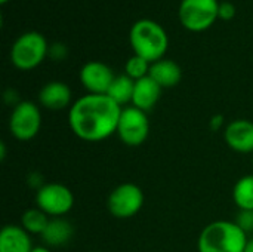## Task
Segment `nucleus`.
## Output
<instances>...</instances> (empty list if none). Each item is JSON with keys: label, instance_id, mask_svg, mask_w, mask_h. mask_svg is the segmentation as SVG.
<instances>
[{"label": "nucleus", "instance_id": "21", "mask_svg": "<svg viewBox=\"0 0 253 252\" xmlns=\"http://www.w3.org/2000/svg\"><path fill=\"white\" fill-rule=\"evenodd\" d=\"M234 223L248 235V233H252L253 232V211H243L240 209Z\"/></svg>", "mask_w": 253, "mask_h": 252}, {"label": "nucleus", "instance_id": "26", "mask_svg": "<svg viewBox=\"0 0 253 252\" xmlns=\"http://www.w3.org/2000/svg\"><path fill=\"white\" fill-rule=\"evenodd\" d=\"M31 252H52L47 247H34Z\"/></svg>", "mask_w": 253, "mask_h": 252}, {"label": "nucleus", "instance_id": "5", "mask_svg": "<svg viewBox=\"0 0 253 252\" xmlns=\"http://www.w3.org/2000/svg\"><path fill=\"white\" fill-rule=\"evenodd\" d=\"M218 10V0H182L178 9V16L187 30L199 33L213 25L219 18Z\"/></svg>", "mask_w": 253, "mask_h": 252}, {"label": "nucleus", "instance_id": "14", "mask_svg": "<svg viewBox=\"0 0 253 252\" xmlns=\"http://www.w3.org/2000/svg\"><path fill=\"white\" fill-rule=\"evenodd\" d=\"M30 233L18 224H6L0 230V252H31Z\"/></svg>", "mask_w": 253, "mask_h": 252}, {"label": "nucleus", "instance_id": "16", "mask_svg": "<svg viewBox=\"0 0 253 252\" xmlns=\"http://www.w3.org/2000/svg\"><path fill=\"white\" fill-rule=\"evenodd\" d=\"M148 76L154 82H157L162 86V89H165V88L176 86L181 82L182 71H181V67L175 61L162 58L151 64Z\"/></svg>", "mask_w": 253, "mask_h": 252}, {"label": "nucleus", "instance_id": "10", "mask_svg": "<svg viewBox=\"0 0 253 252\" xmlns=\"http://www.w3.org/2000/svg\"><path fill=\"white\" fill-rule=\"evenodd\" d=\"M80 82L87 94L105 95L116 77L113 70L101 61H89L80 68Z\"/></svg>", "mask_w": 253, "mask_h": 252}, {"label": "nucleus", "instance_id": "2", "mask_svg": "<svg viewBox=\"0 0 253 252\" xmlns=\"http://www.w3.org/2000/svg\"><path fill=\"white\" fill-rule=\"evenodd\" d=\"M129 40L135 55L142 56L151 64L162 59L169 46V37L165 28L148 18L139 19L132 25Z\"/></svg>", "mask_w": 253, "mask_h": 252}, {"label": "nucleus", "instance_id": "23", "mask_svg": "<svg viewBox=\"0 0 253 252\" xmlns=\"http://www.w3.org/2000/svg\"><path fill=\"white\" fill-rule=\"evenodd\" d=\"M68 53V49L64 43H53L49 46V56L55 61H62Z\"/></svg>", "mask_w": 253, "mask_h": 252}, {"label": "nucleus", "instance_id": "18", "mask_svg": "<svg viewBox=\"0 0 253 252\" xmlns=\"http://www.w3.org/2000/svg\"><path fill=\"white\" fill-rule=\"evenodd\" d=\"M233 201L239 209L253 211V175L242 177L233 189Z\"/></svg>", "mask_w": 253, "mask_h": 252}, {"label": "nucleus", "instance_id": "6", "mask_svg": "<svg viewBox=\"0 0 253 252\" xmlns=\"http://www.w3.org/2000/svg\"><path fill=\"white\" fill-rule=\"evenodd\" d=\"M144 206V192L133 183H123L113 189L107 199V208L114 218L127 220L135 217Z\"/></svg>", "mask_w": 253, "mask_h": 252}, {"label": "nucleus", "instance_id": "24", "mask_svg": "<svg viewBox=\"0 0 253 252\" xmlns=\"http://www.w3.org/2000/svg\"><path fill=\"white\" fill-rule=\"evenodd\" d=\"M224 126H227L225 125V117L222 116V114H215V116H212L211 117V120H209V128L212 129V131H221V129H224Z\"/></svg>", "mask_w": 253, "mask_h": 252}, {"label": "nucleus", "instance_id": "20", "mask_svg": "<svg viewBox=\"0 0 253 252\" xmlns=\"http://www.w3.org/2000/svg\"><path fill=\"white\" fill-rule=\"evenodd\" d=\"M150 67H151V62H148L142 56L133 55L125 64V74L136 82L150 74Z\"/></svg>", "mask_w": 253, "mask_h": 252}, {"label": "nucleus", "instance_id": "25", "mask_svg": "<svg viewBox=\"0 0 253 252\" xmlns=\"http://www.w3.org/2000/svg\"><path fill=\"white\" fill-rule=\"evenodd\" d=\"M243 252H253V238H249V239H248L246 247H245Z\"/></svg>", "mask_w": 253, "mask_h": 252}, {"label": "nucleus", "instance_id": "9", "mask_svg": "<svg viewBox=\"0 0 253 252\" xmlns=\"http://www.w3.org/2000/svg\"><path fill=\"white\" fill-rule=\"evenodd\" d=\"M42 126L40 108L33 101H21L12 108L9 117V131L18 141L33 140Z\"/></svg>", "mask_w": 253, "mask_h": 252}, {"label": "nucleus", "instance_id": "17", "mask_svg": "<svg viewBox=\"0 0 253 252\" xmlns=\"http://www.w3.org/2000/svg\"><path fill=\"white\" fill-rule=\"evenodd\" d=\"M133 89H135V80H132L126 74H120L114 77L107 95L120 107H126V104L132 102Z\"/></svg>", "mask_w": 253, "mask_h": 252}, {"label": "nucleus", "instance_id": "12", "mask_svg": "<svg viewBox=\"0 0 253 252\" xmlns=\"http://www.w3.org/2000/svg\"><path fill=\"white\" fill-rule=\"evenodd\" d=\"M71 89L64 82H49L39 92V102L50 111H59L71 104Z\"/></svg>", "mask_w": 253, "mask_h": 252}, {"label": "nucleus", "instance_id": "22", "mask_svg": "<svg viewBox=\"0 0 253 252\" xmlns=\"http://www.w3.org/2000/svg\"><path fill=\"white\" fill-rule=\"evenodd\" d=\"M236 6L231 3V1H222L219 3V10H218V16L225 19V21H230L236 16Z\"/></svg>", "mask_w": 253, "mask_h": 252}, {"label": "nucleus", "instance_id": "11", "mask_svg": "<svg viewBox=\"0 0 253 252\" xmlns=\"http://www.w3.org/2000/svg\"><path fill=\"white\" fill-rule=\"evenodd\" d=\"M224 140L228 147L237 153H253V122L248 119L230 122L224 129Z\"/></svg>", "mask_w": 253, "mask_h": 252}, {"label": "nucleus", "instance_id": "8", "mask_svg": "<svg viewBox=\"0 0 253 252\" xmlns=\"http://www.w3.org/2000/svg\"><path fill=\"white\" fill-rule=\"evenodd\" d=\"M36 205L50 218L64 217L74 206V195L64 184L47 183L36 192Z\"/></svg>", "mask_w": 253, "mask_h": 252}, {"label": "nucleus", "instance_id": "27", "mask_svg": "<svg viewBox=\"0 0 253 252\" xmlns=\"http://www.w3.org/2000/svg\"><path fill=\"white\" fill-rule=\"evenodd\" d=\"M7 1H9V0H0V3H3V4H4V3H7Z\"/></svg>", "mask_w": 253, "mask_h": 252}, {"label": "nucleus", "instance_id": "28", "mask_svg": "<svg viewBox=\"0 0 253 252\" xmlns=\"http://www.w3.org/2000/svg\"><path fill=\"white\" fill-rule=\"evenodd\" d=\"M89 252H102V251H89Z\"/></svg>", "mask_w": 253, "mask_h": 252}, {"label": "nucleus", "instance_id": "1", "mask_svg": "<svg viewBox=\"0 0 253 252\" xmlns=\"http://www.w3.org/2000/svg\"><path fill=\"white\" fill-rule=\"evenodd\" d=\"M123 107L107 94H86L76 100L68 111L73 134L86 143H99L117 132Z\"/></svg>", "mask_w": 253, "mask_h": 252}, {"label": "nucleus", "instance_id": "19", "mask_svg": "<svg viewBox=\"0 0 253 252\" xmlns=\"http://www.w3.org/2000/svg\"><path fill=\"white\" fill-rule=\"evenodd\" d=\"M49 220H50V217L36 206V208L27 209L21 215V224L19 226L25 232H28L30 235H40L42 236V233L44 232V229L49 224Z\"/></svg>", "mask_w": 253, "mask_h": 252}, {"label": "nucleus", "instance_id": "4", "mask_svg": "<svg viewBox=\"0 0 253 252\" xmlns=\"http://www.w3.org/2000/svg\"><path fill=\"white\" fill-rule=\"evenodd\" d=\"M46 55H49V45L44 36L37 31H27L21 34L10 49L12 64L22 71L39 67Z\"/></svg>", "mask_w": 253, "mask_h": 252}, {"label": "nucleus", "instance_id": "7", "mask_svg": "<svg viewBox=\"0 0 253 252\" xmlns=\"http://www.w3.org/2000/svg\"><path fill=\"white\" fill-rule=\"evenodd\" d=\"M116 134L127 147L142 146L150 134V120L147 113L133 105L123 107Z\"/></svg>", "mask_w": 253, "mask_h": 252}, {"label": "nucleus", "instance_id": "3", "mask_svg": "<svg viewBox=\"0 0 253 252\" xmlns=\"http://www.w3.org/2000/svg\"><path fill=\"white\" fill-rule=\"evenodd\" d=\"M248 235L234 223L218 220L208 224L197 241L199 252H243Z\"/></svg>", "mask_w": 253, "mask_h": 252}, {"label": "nucleus", "instance_id": "13", "mask_svg": "<svg viewBox=\"0 0 253 252\" xmlns=\"http://www.w3.org/2000/svg\"><path fill=\"white\" fill-rule=\"evenodd\" d=\"M162 95V86L154 82L150 76L142 77L135 82L133 97H132V105L148 113L156 107Z\"/></svg>", "mask_w": 253, "mask_h": 252}, {"label": "nucleus", "instance_id": "15", "mask_svg": "<svg viewBox=\"0 0 253 252\" xmlns=\"http://www.w3.org/2000/svg\"><path fill=\"white\" fill-rule=\"evenodd\" d=\"M73 235H74L73 224L62 217H56L49 220L47 227L42 233V241L47 247L58 248L67 245L71 241Z\"/></svg>", "mask_w": 253, "mask_h": 252}]
</instances>
